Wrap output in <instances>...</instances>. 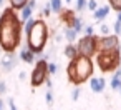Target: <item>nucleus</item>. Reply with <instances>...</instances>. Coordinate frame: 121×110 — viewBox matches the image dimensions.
Here are the masks:
<instances>
[{"instance_id": "f257e3e1", "label": "nucleus", "mask_w": 121, "mask_h": 110, "mask_svg": "<svg viewBox=\"0 0 121 110\" xmlns=\"http://www.w3.org/2000/svg\"><path fill=\"white\" fill-rule=\"evenodd\" d=\"M22 22L12 9H5L0 17V48L4 52H13L20 45Z\"/></svg>"}, {"instance_id": "f03ea898", "label": "nucleus", "mask_w": 121, "mask_h": 110, "mask_svg": "<svg viewBox=\"0 0 121 110\" xmlns=\"http://www.w3.org/2000/svg\"><path fill=\"white\" fill-rule=\"evenodd\" d=\"M91 73H93V62L88 57H76L68 63V68H66L68 80L76 85L86 82L91 77Z\"/></svg>"}, {"instance_id": "7ed1b4c3", "label": "nucleus", "mask_w": 121, "mask_h": 110, "mask_svg": "<svg viewBox=\"0 0 121 110\" xmlns=\"http://www.w3.org/2000/svg\"><path fill=\"white\" fill-rule=\"evenodd\" d=\"M48 40V27L43 20H35L33 29L30 30V33L27 35V45L28 48L37 55L40 52H43L45 45Z\"/></svg>"}, {"instance_id": "20e7f679", "label": "nucleus", "mask_w": 121, "mask_h": 110, "mask_svg": "<svg viewBox=\"0 0 121 110\" xmlns=\"http://www.w3.org/2000/svg\"><path fill=\"white\" fill-rule=\"evenodd\" d=\"M121 62V55L119 50H113V52H98L96 57V63L103 72H111L114 68H118Z\"/></svg>"}, {"instance_id": "39448f33", "label": "nucleus", "mask_w": 121, "mask_h": 110, "mask_svg": "<svg viewBox=\"0 0 121 110\" xmlns=\"http://www.w3.org/2000/svg\"><path fill=\"white\" fill-rule=\"evenodd\" d=\"M76 50H78V55L80 57H88L91 58L96 52H98V37L93 35V37H81L78 42H76Z\"/></svg>"}, {"instance_id": "423d86ee", "label": "nucleus", "mask_w": 121, "mask_h": 110, "mask_svg": "<svg viewBox=\"0 0 121 110\" xmlns=\"http://www.w3.org/2000/svg\"><path fill=\"white\" fill-rule=\"evenodd\" d=\"M47 62L45 60H37L35 63V68L32 70V75H30V83L32 87H40L42 83H45V80L48 78V72H47Z\"/></svg>"}, {"instance_id": "0eeeda50", "label": "nucleus", "mask_w": 121, "mask_h": 110, "mask_svg": "<svg viewBox=\"0 0 121 110\" xmlns=\"http://www.w3.org/2000/svg\"><path fill=\"white\" fill-rule=\"evenodd\" d=\"M119 50V38L111 33L108 37H98V52H113Z\"/></svg>"}, {"instance_id": "6e6552de", "label": "nucleus", "mask_w": 121, "mask_h": 110, "mask_svg": "<svg viewBox=\"0 0 121 110\" xmlns=\"http://www.w3.org/2000/svg\"><path fill=\"white\" fill-rule=\"evenodd\" d=\"M17 65V55H13V52H5L0 57V70L2 72H10L12 68H15Z\"/></svg>"}, {"instance_id": "1a4fd4ad", "label": "nucleus", "mask_w": 121, "mask_h": 110, "mask_svg": "<svg viewBox=\"0 0 121 110\" xmlns=\"http://www.w3.org/2000/svg\"><path fill=\"white\" fill-rule=\"evenodd\" d=\"M106 87V80L103 77H93L90 80V88L95 92V93H101Z\"/></svg>"}, {"instance_id": "9d476101", "label": "nucleus", "mask_w": 121, "mask_h": 110, "mask_svg": "<svg viewBox=\"0 0 121 110\" xmlns=\"http://www.w3.org/2000/svg\"><path fill=\"white\" fill-rule=\"evenodd\" d=\"M109 12H111V7L109 5H103V7H98L95 12H93V19L96 20V22H103L108 15H109Z\"/></svg>"}, {"instance_id": "9b49d317", "label": "nucleus", "mask_w": 121, "mask_h": 110, "mask_svg": "<svg viewBox=\"0 0 121 110\" xmlns=\"http://www.w3.org/2000/svg\"><path fill=\"white\" fill-rule=\"evenodd\" d=\"M18 57H20V60H23V62H27V63H33L35 62V53L28 48V45L25 43L23 47H22V50H20V53H18Z\"/></svg>"}, {"instance_id": "f8f14e48", "label": "nucleus", "mask_w": 121, "mask_h": 110, "mask_svg": "<svg viewBox=\"0 0 121 110\" xmlns=\"http://www.w3.org/2000/svg\"><path fill=\"white\" fill-rule=\"evenodd\" d=\"M63 53H65V57H66L70 62H71V60H75L76 57H80V55H78V50H76V45H75V43H68V45L65 47Z\"/></svg>"}, {"instance_id": "ddd939ff", "label": "nucleus", "mask_w": 121, "mask_h": 110, "mask_svg": "<svg viewBox=\"0 0 121 110\" xmlns=\"http://www.w3.org/2000/svg\"><path fill=\"white\" fill-rule=\"evenodd\" d=\"M75 17H76V15H75V12H73V10H70V9L61 12V20L65 22V25H66V27H71V24H73Z\"/></svg>"}, {"instance_id": "4468645a", "label": "nucleus", "mask_w": 121, "mask_h": 110, "mask_svg": "<svg viewBox=\"0 0 121 110\" xmlns=\"http://www.w3.org/2000/svg\"><path fill=\"white\" fill-rule=\"evenodd\" d=\"M32 15H33V10H32L28 5H25V7L20 10V17H18V19H20V22H22V24H25L27 20H30V19H32Z\"/></svg>"}, {"instance_id": "2eb2a0df", "label": "nucleus", "mask_w": 121, "mask_h": 110, "mask_svg": "<svg viewBox=\"0 0 121 110\" xmlns=\"http://www.w3.org/2000/svg\"><path fill=\"white\" fill-rule=\"evenodd\" d=\"M63 37L68 40V43H73L75 40H76V37H78V33L71 29V27H65L63 29Z\"/></svg>"}, {"instance_id": "dca6fc26", "label": "nucleus", "mask_w": 121, "mask_h": 110, "mask_svg": "<svg viewBox=\"0 0 121 110\" xmlns=\"http://www.w3.org/2000/svg\"><path fill=\"white\" fill-rule=\"evenodd\" d=\"M48 5H50L52 12H55V14H61L63 12V2L61 0H50Z\"/></svg>"}, {"instance_id": "f3484780", "label": "nucleus", "mask_w": 121, "mask_h": 110, "mask_svg": "<svg viewBox=\"0 0 121 110\" xmlns=\"http://www.w3.org/2000/svg\"><path fill=\"white\" fill-rule=\"evenodd\" d=\"M9 4H10V9L15 12V10H22L28 4V0H9Z\"/></svg>"}, {"instance_id": "a211bd4d", "label": "nucleus", "mask_w": 121, "mask_h": 110, "mask_svg": "<svg viewBox=\"0 0 121 110\" xmlns=\"http://www.w3.org/2000/svg\"><path fill=\"white\" fill-rule=\"evenodd\" d=\"M71 29H73L76 33H81V30L85 29L83 19H81V17H75V20H73V24H71Z\"/></svg>"}, {"instance_id": "6ab92c4d", "label": "nucleus", "mask_w": 121, "mask_h": 110, "mask_svg": "<svg viewBox=\"0 0 121 110\" xmlns=\"http://www.w3.org/2000/svg\"><path fill=\"white\" fill-rule=\"evenodd\" d=\"M33 25H35V19H33V17H32L30 20H27V22L22 25V29H23V32H25V35H28V33H30V30L33 29Z\"/></svg>"}, {"instance_id": "aec40b11", "label": "nucleus", "mask_w": 121, "mask_h": 110, "mask_svg": "<svg viewBox=\"0 0 121 110\" xmlns=\"http://www.w3.org/2000/svg\"><path fill=\"white\" fill-rule=\"evenodd\" d=\"M109 87H111L113 90H118V92H119V88H121V78L113 75V78H111V82H109Z\"/></svg>"}, {"instance_id": "412c9836", "label": "nucleus", "mask_w": 121, "mask_h": 110, "mask_svg": "<svg viewBox=\"0 0 121 110\" xmlns=\"http://www.w3.org/2000/svg\"><path fill=\"white\" fill-rule=\"evenodd\" d=\"M47 72H48V75L58 73V63H56V62H50V63L47 65Z\"/></svg>"}, {"instance_id": "4be33fe9", "label": "nucleus", "mask_w": 121, "mask_h": 110, "mask_svg": "<svg viewBox=\"0 0 121 110\" xmlns=\"http://www.w3.org/2000/svg\"><path fill=\"white\" fill-rule=\"evenodd\" d=\"M108 5L116 12H121V0H108Z\"/></svg>"}, {"instance_id": "5701e85b", "label": "nucleus", "mask_w": 121, "mask_h": 110, "mask_svg": "<svg viewBox=\"0 0 121 110\" xmlns=\"http://www.w3.org/2000/svg\"><path fill=\"white\" fill-rule=\"evenodd\" d=\"M99 32H101L103 37H108V35H111V27L106 25V24H103V25L99 27Z\"/></svg>"}, {"instance_id": "b1692460", "label": "nucleus", "mask_w": 121, "mask_h": 110, "mask_svg": "<svg viewBox=\"0 0 121 110\" xmlns=\"http://www.w3.org/2000/svg\"><path fill=\"white\" fill-rule=\"evenodd\" d=\"M88 5V0H76V10L78 12H83Z\"/></svg>"}, {"instance_id": "393cba45", "label": "nucleus", "mask_w": 121, "mask_h": 110, "mask_svg": "<svg viewBox=\"0 0 121 110\" xmlns=\"http://www.w3.org/2000/svg\"><path fill=\"white\" fill-rule=\"evenodd\" d=\"M98 7H99V5H98V0H88V5H86V9H88V10L95 12Z\"/></svg>"}, {"instance_id": "a878e982", "label": "nucleus", "mask_w": 121, "mask_h": 110, "mask_svg": "<svg viewBox=\"0 0 121 110\" xmlns=\"http://www.w3.org/2000/svg\"><path fill=\"white\" fill-rule=\"evenodd\" d=\"M83 30H85V35H86V37H93V35H95V27H93V25H86Z\"/></svg>"}, {"instance_id": "bb28decb", "label": "nucleus", "mask_w": 121, "mask_h": 110, "mask_svg": "<svg viewBox=\"0 0 121 110\" xmlns=\"http://www.w3.org/2000/svg\"><path fill=\"white\" fill-rule=\"evenodd\" d=\"M80 95H81V88H80V87H76V88L71 92V100H75V102H76V100L80 98Z\"/></svg>"}, {"instance_id": "cd10ccee", "label": "nucleus", "mask_w": 121, "mask_h": 110, "mask_svg": "<svg viewBox=\"0 0 121 110\" xmlns=\"http://www.w3.org/2000/svg\"><path fill=\"white\" fill-rule=\"evenodd\" d=\"M45 100H47L48 105L53 103V92H52V90H47V93H45Z\"/></svg>"}, {"instance_id": "c85d7f7f", "label": "nucleus", "mask_w": 121, "mask_h": 110, "mask_svg": "<svg viewBox=\"0 0 121 110\" xmlns=\"http://www.w3.org/2000/svg\"><path fill=\"white\" fill-rule=\"evenodd\" d=\"M113 32H114V35H116V37L121 33V24H119L118 20H116V22H114V25H113Z\"/></svg>"}, {"instance_id": "c756f323", "label": "nucleus", "mask_w": 121, "mask_h": 110, "mask_svg": "<svg viewBox=\"0 0 121 110\" xmlns=\"http://www.w3.org/2000/svg\"><path fill=\"white\" fill-rule=\"evenodd\" d=\"M5 93H7V83L0 80V95H5Z\"/></svg>"}, {"instance_id": "7c9ffc66", "label": "nucleus", "mask_w": 121, "mask_h": 110, "mask_svg": "<svg viewBox=\"0 0 121 110\" xmlns=\"http://www.w3.org/2000/svg\"><path fill=\"white\" fill-rule=\"evenodd\" d=\"M42 14H43V17H50V14H52V9H50V5H48V4H47V5L43 7Z\"/></svg>"}, {"instance_id": "2f4dec72", "label": "nucleus", "mask_w": 121, "mask_h": 110, "mask_svg": "<svg viewBox=\"0 0 121 110\" xmlns=\"http://www.w3.org/2000/svg\"><path fill=\"white\" fill-rule=\"evenodd\" d=\"M9 107H10V110H18L17 105H15V102H13V98H9Z\"/></svg>"}, {"instance_id": "473e14b6", "label": "nucleus", "mask_w": 121, "mask_h": 110, "mask_svg": "<svg viewBox=\"0 0 121 110\" xmlns=\"http://www.w3.org/2000/svg\"><path fill=\"white\" fill-rule=\"evenodd\" d=\"M27 5H28V7H30L32 10H33V9L37 7V2H35V0H28V4H27Z\"/></svg>"}, {"instance_id": "72a5a7b5", "label": "nucleus", "mask_w": 121, "mask_h": 110, "mask_svg": "<svg viewBox=\"0 0 121 110\" xmlns=\"http://www.w3.org/2000/svg\"><path fill=\"white\" fill-rule=\"evenodd\" d=\"M61 38H63V33H56L55 40H56V42H61Z\"/></svg>"}, {"instance_id": "f704fd0d", "label": "nucleus", "mask_w": 121, "mask_h": 110, "mask_svg": "<svg viewBox=\"0 0 121 110\" xmlns=\"http://www.w3.org/2000/svg\"><path fill=\"white\" fill-rule=\"evenodd\" d=\"M18 78H20V80H25V78H27V73H25V72H20Z\"/></svg>"}, {"instance_id": "c9c22d12", "label": "nucleus", "mask_w": 121, "mask_h": 110, "mask_svg": "<svg viewBox=\"0 0 121 110\" xmlns=\"http://www.w3.org/2000/svg\"><path fill=\"white\" fill-rule=\"evenodd\" d=\"M114 77H119V78H121V67H119V68H116V72H114Z\"/></svg>"}, {"instance_id": "e433bc0d", "label": "nucleus", "mask_w": 121, "mask_h": 110, "mask_svg": "<svg viewBox=\"0 0 121 110\" xmlns=\"http://www.w3.org/2000/svg\"><path fill=\"white\" fill-rule=\"evenodd\" d=\"M0 110H5V103H4L2 97H0Z\"/></svg>"}, {"instance_id": "4c0bfd02", "label": "nucleus", "mask_w": 121, "mask_h": 110, "mask_svg": "<svg viewBox=\"0 0 121 110\" xmlns=\"http://www.w3.org/2000/svg\"><path fill=\"white\" fill-rule=\"evenodd\" d=\"M116 20H118V22L121 24V12H118V17H116Z\"/></svg>"}, {"instance_id": "58836bf2", "label": "nucleus", "mask_w": 121, "mask_h": 110, "mask_svg": "<svg viewBox=\"0 0 121 110\" xmlns=\"http://www.w3.org/2000/svg\"><path fill=\"white\" fill-rule=\"evenodd\" d=\"M65 4H71V0H65Z\"/></svg>"}, {"instance_id": "ea45409f", "label": "nucleus", "mask_w": 121, "mask_h": 110, "mask_svg": "<svg viewBox=\"0 0 121 110\" xmlns=\"http://www.w3.org/2000/svg\"><path fill=\"white\" fill-rule=\"evenodd\" d=\"M2 2H4V0H0V5H2Z\"/></svg>"}, {"instance_id": "a19ab883", "label": "nucleus", "mask_w": 121, "mask_h": 110, "mask_svg": "<svg viewBox=\"0 0 121 110\" xmlns=\"http://www.w3.org/2000/svg\"><path fill=\"white\" fill-rule=\"evenodd\" d=\"M119 93H121V88H119Z\"/></svg>"}]
</instances>
